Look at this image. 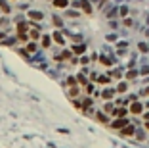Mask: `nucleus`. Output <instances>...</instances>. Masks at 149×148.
<instances>
[{
    "instance_id": "nucleus-37",
    "label": "nucleus",
    "mask_w": 149,
    "mask_h": 148,
    "mask_svg": "<svg viewBox=\"0 0 149 148\" xmlns=\"http://www.w3.org/2000/svg\"><path fill=\"white\" fill-rule=\"evenodd\" d=\"M54 23L58 25V27H61V25H63V21H61V19H59V18H54Z\"/></svg>"
},
{
    "instance_id": "nucleus-24",
    "label": "nucleus",
    "mask_w": 149,
    "mask_h": 148,
    "mask_svg": "<svg viewBox=\"0 0 149 148\" xmlns=\"http://www.w3.org/2000/svg\"><path fill=\"white\" fill-rule=\"evenodd\" d=\"M0 12H4L6 15H8L10 12H12V8H10V4H8V2H4V0H0Z\"/></svg>"
},
{
    "instance_id": "nucleus-8",
    "label": "nucleus",
    "mask_w": 149,
    "mask_h": 148,
    "mask_svg": "<svg viewBox=\"0 0 149 148\" xmlns=\"http://www.w3.org/2000/svg\"><path fill=\"white\" fill-rule=\"evenodd\" d=\"M115 108H117V104H115L113 100H109V102H103V108H101V110H103L105 114H107V116H111V117H113Z\"/></svg>"
},
{
    "instance_id": "nucleus-10",
    "label": "nucleus",
    "mask_w": 149,
    "mask_h": 148,
    "mask_svg": "<svg viewBox=\"0 0 149 148\" xmlns=\"http://www.w3.org/2000/svg\"><path fill=\"white\" fill-rule=\"evenodd\" d=\"M134 140H138V142H143V140H147V131L141 127V129H138L136 131V135H134Z\"/></svg>"
},
{
    "instance_id": "nucleus-30",
    "label": "nucleus",
    "mask_w": 149,
    "mask_h": 148,
    "mask_svg": "<svg viewBox=\"0 0 149 148\" xmlns=\"http://www.w3.org/2000/svg\"><path fill=\"white\" fill-rule=\"evenodd\" d=\"M29 18H33V19H42V12H29Z\"/></svg>"
},
{
    "instance_id": "nucleus-34",
    "label": "nucleus",
    "mask_w": 149,
    "mask_h": 148,
    "mask_svg": "<svg viewBox=\"0 0 149 148\" xmlns=\"http://www.w3.org/2000/svg\"><path fill=\"white\" fill-rule=\"evenodd\" d=\"M140 96H149V87H143L140 90Z\"/></svg>"
},
{
    "instance_id": "nucleus-4",
    "label": "nucleus",
    "mask_w": 149,
    "mask_h": 148,
    "mask_svg": "<svg viewBox=\"0 0 149 148\" xmlns=\"http://www.w3.org/2000/svg\"><path fill=\"white\" fill-rule=\"evenodd\" d=\"M92 119H96L98 123H101V125H109L113 117L107 116V114H105L103 110H96V114H94V117H92Z\"/></svg>"
},
{
    "instance_id": "nucleus-18",
    "label": "nucleus",
    "mask_w": 149,
    "mask_h": 148,
    "mask_svg": "<svg viewBox=\"0 0 149 148\" xmlns=\"http://www.w3.org/2000/svg\"><path fill=\"white\" fill-rule=\"evenodd\" d=\"M140 75V69H128L126 73H124V77H126V81H132V79H136Z\"/></svg>"
},
{
    "instance_id": "nucleus-9",
    "label": "nucleus",
    "mask_w": 149,
    "mask_h": 148,
    "mask_svg": "<svg viewBox=\"0 0 149 148\" xmlns=\"http://www.w3.org/2000/svg\"><path fill=\"white\" fill-rule=\"evenodd\" d=\"M107 75L111 79H122L124 77V71H122V67H113V69H109Z\"/></svg>"
},
{
    "instance_id": "nucleus-16",
    "label": "nucleus",
    "mask_w": 149,
    "mask_h": 148,
    "mask_svg": "<svg viewBox=\"0 0 149 148\" xmlns=\"http://www.w3.org/2000/svg\"><path fill=\"white\" fill-rule=\"evenodd\" d=\"M99 64L107 65V67H111V65L115 64V58H109V56H99Z\"/></svg>"
},
{
    "instance_id": "nucleus-5",
    "label": "nucleus",
    "mask_w": 149,
    "mask_h": 148,
    "mask_svg": "<svg viewBox=\"0 0 149 148\" xmlns=\"http://www.w3.org/2000/svg\"><path fill=\"white\" fill-rule=\"evenodd\" d=\"M136 131H138V129H136V125H134V123H130V125H126L124 129L119 131V135H121V137H124V139H134Z\"/></svg>"
},
{
    "instance_id": "nucleus-33",
    "label": "nucleus",
    "mask_w": 149,
    "mask_h": 148,
    "mask_svg": "<svg viewBox=\"0 0 149 148\" xmlns=\"http://www.w3.org/2000/svg\"><path fill=\"white\" fill-rule=\"evenodd\" d=\"M29 39H31V37H29V33H27V35H17V41L19 42H27Z\"/></svg>"
},
{
    "instance_id": "nucleus-2",
    "label": "nucleus",
    "mask_w": 149,
    "mask_h": 148,
    "mask_svg": "<svg viewBox=\"0 0 149 148\" xmlns=\"http://www.w3.org/2000/svg\"><path fill=\"white\" fill-rule=\"evenodd\" d=\"M128 110H130V114L132 116H136V117H140L141 114L145 112V106H143V102H140V100H136V102H132L130 106H128Z\"/></svg>"
},
{
    "instance_id": "nucleus-14",
    "label": "nucleus",
    "mask_w": 149,
    "mask_h": 148,
    "mask_svg": "<svg viewBox=\"0 0 149 148\" xmlns=\"http://www.w3.org/2000/svg\"><path fill=\"white\" fill-rule=\"evenodd\" d=\"M115 88H117V93H119V94H124V93H128L130 85H128V81H121V83H119Z\"/></svg>"
},
{
    "instance_id": "nucleus-22",
    "label": "nucleus",
    "mask_w": 149,
    "mask_h": 148,
    "mask_svg": "<svg viewBox=\"0 0 149 148\" xmlns=\"http://www.w3.org/2000/svg\"><path fill=\"white\" fill-rule=\"evenodd\" d=\"M80 6H82V12L84 14H92V6L88 0H80Z\"/></svg>"
},
{
    "instance_id": "nucleus-19",
    "label": "nucleus",
    "mask_w": 149,
    "mask_h": 148,
    "mask_svg": "<svg viewBox=\"0 0 149 148\" xmlns=\"http://www.w3.org/2000/svg\"><path fill=\"white\" fill-rule=\"evenodd\" d=\"M111 81H113V79L109 77V75H98V81H96V83L98 85H109Z\"/></svg>"
},
{
    "instance_id": "nucleus-23",
    "label": "nucleus",
    "mask_w": 149,
    "mask_h": 148,
    "mask_svg": "<svg viewBox=\"0 0 149 148\" xmlns=\"http://www.w3.org/2000/svg\"><path fill=\"white\" fill-rule=\"evenodd\" d=\"M128 14H130V8L128 6H121L119 8V18H128Z\"/></svg>"
},
{
    "instance_id": "nucleus-29",
    "label": "nucleus",
    "mask_w": 149,
    "mask_h": 148,
    "mask_svg": "<svg viewBox=\"0 0 149 148\" xmlns=\"http://www.w3.org/2000/svg\"><path fill=\"white\" fill-rule=\"evenodd\" d=\"M115 15H119V8H109V12H107V18L111 19V18H115Z\"/></svg>"
},
{
    "instance_id": "nucleus-11",
    "label": "nucleus",
    "mask_w": 149,
    "mask_h": 148,
    "mask_svg": "<svg viewBox=\"0 0 149 148\" xmlns=\"http://www.w3.org/2000/svg\"><path fill=\"white\" fill-rule=\"evenodd\" d=\"M82 93H84L86 96H94V94H96V85L90 81L88 85H84V87H82Z\"/></svg>"
},
{
    "instance_id": "nucleus-20",
    "label": "nucleus",
    "mask_w": 149,
    "mask_h": 148,
    "mask_svg": "<svg viewBox=\"0 0 149 148\" xmlns=\"http://www.w3.org/2000/svg\"><path fill=\"white\" fill-rule=\"evenodd\" d=\"M17 35H27L29 33V23H17Z\"/></svg>"
},
{
    "instance_id": "nucleus-3",
    "label": "nucleus",
    "mask_w": 149,
    "mask_h": 148,
    "mask_svg": "<svg viewBox=\"0 0 149 148\" xmlns=\"http://www.w3.org/2000/svg\"><path fill=\"white\" fill-rule=\"evenodd\" d=\"M65 94L69 96V100L78 98L82 94V87H80V85H71V87H65Z\"/></svg>"
},
{
    "instance_id": "nucleus-26",
    "label": "nucleus",
    "mask_w": 149,
    "mask_h": 148,
    "mask_svg": "<svg viewBox=\"0 0 149 148\" xmlns=\"http://www.w3.org/2000/svg\"><path fill=\"white\" fill-rule=\"evenodd\" d=\"M84 50H86L84 44H77V46L73 48V54H75V56H80V54H84Z\"/></svg>"
},
{
    "instance_id": "nucleus-6",
    "label": "nucleus",
    "mask_w": 149,
    "mask_h": 148,
    "mask_svg": "<svg viewBox=\"0 0 149 148\" xmlns=\"http://www.w3.org/2000/svg\"><path fill=\"white\" fill-rule=\"evenodd\" d=\"M117 88H111V87H107V88H103V90H101V94H99V96L103 98L105 102H109V100H115V96H117Z\"/></svg>"
},
{
    "instance_id": "nucleus-12",
    "label": "nucleus",
    "mask_w": 149,
    "mask_h": 148,
    "mask_svg": "<svg viewBox=\"0 0 149 148\" xmlns=\"http://www.w3.org/2000/svg\"><path fill=\"white\" fill-rule=\"evenodd\" d=\"M77 83L80 85V87H84V85L90 83V79H88V75H86L84 71H78V73H77Z\"/></svg>"
},
{
    "instance_id": "nucleus-27",
    "label": "nucleus",
    "mask_w": 149,
    "mask_h": 148,
    "mask_svg": "<svg viewBox=\"0 0 149 148\" xmlns=\"http://www.w3.org/2000/svg\"><path fill=\"white\" fill-rule=\"evenodd\" d=\"M54 6H55V8H67L69 0H54Z\"/></svg>"
},
{
    "instance_id": "nucleus-15",
    "label": "nucleus",
    "mask_w": 149,
    "mask_h": 148,
    "mask_svg": "<svg viewBox=\"0 0 149 148\" xmlns=\"http://www.w3.org/2000/svg\"><path fill=\"white\" fill-rule=\"evenodd\" d=\"M29 37H31V41H40V37H42V35H40V31H38V29H36V27H31V29H29Z\"/></svg>"
},
{
    "instance_id": "nucleus-38",
    "label": "nucleus",
    "mask_w": 149,
    "mask_h": 148,
    "mask_svg": "<svg viewBox=\"0 0 149 148\" xmlns=\"http://www.w3.org/2000/svg\"><path fill=\"white\" fill-rule=\"evenodd\" d=\"M143 129H145V131L149 133V121H143Z\"/></svg>"
},
{
    "instance_id": "nucleus-36",
    "label": "nucleus",
    "mask_w": 149,
    "mask_h": 148,
    "mask_svg": "<svg viewBox=\"0 0 149 148\" xmlns=\"http://www.w3.org/2000/svg\"><path fill=\"white\" fill-rule=\"evenodd\" d=\"M140 117H141V119H143V121H149V110H145V112H143V114H141Z\"/></svg>"
},
{
    "instance_id": "nucleus-21",
    "label": "nucleus",
    "mask_w": 149,
    "mask_h": 148,
    "mask_svg": "<svg viewBox=\"0 0 149 148\" xmlns=\"http://www.w3.org/2000/svg\"><path fill=\"white\" fill-rule=\"evenodd\" d=\"M138 50H140L141 54H147V52H149V42L140 41V42H138Z\"/></svg>"
},
{
    "instance_id": "nucleus-1",
    "label": "nucleus",
    "mask_w": 149,
    "mask_h": 148,
    "mask_svg": "<svg viewBox=\"0 0 149 148\" xmlns=\"http://www.w3.org/2000/svg\"><path fill=\"white\" fill-rule=\"evenodd\" d=\"M130 123H132L130 117H113V119H111V123H109L107 127L119 133L121 129H124V127H126V125H130Z\"/></svg>"
},
{
    "instance_id": "nucleus-32",
    "label": "nucleus",
    "mask_w": 149,
    "mask_h": 148,
    "mask_svg": "<svg viewBox=\"0 0 149 148\" xmlns=\"http://www.w3.org/2000/svg\"><path fill=\"white\" fill-rule=\"evenodd\" d=\"M10 25V21H8V18H2L0 19V29H6Z\"/></svg>"
},
{
    "instance_id": "nucleus-17",
    "label": "nucleus",
    "mask_w": 149,
    "mask_h": 148,
    "mask_svg": "<svg viewBox=\"0 0 149 148\" xmlns=\"http://www.w3.org/2000/svg\"><path fill=\"white\" fill-rule=\"evenodd\" d=\"M52 39H54V41L58 42V44H61V46H65V37H63V35H61V33H59V31H55L54 35H52Z\"/></svg>"
},
{
    "instance_id": "nucleus-25",
    "label": "nucleus",
    "mask_w": 149,
    "mask_h": 148,
    "mask_svg": "<svg viewBox=\"0 0 149 148\" xmlns=\"http://www.w3.org/2000/svg\"><path fill=\"white\" fill-rule=\"evenodd\" d=\"M40 44L44 48H50V44H52V41H50V35H42L40 37Z\"/></svg>"
},
{
    "instance_id": "nucleus-7",
    "label": "nucleus",
    "mask_w": 149,
    "mask_h": 148,
    "mask_svg": "<svg viewBox=\"0 0 149 148\" xmlns=\"http://www.w3.org/2000/svg\"><path fill=\"white\" fill-rule=\"evenodd\" d=\"M128 114H130L128 106H117L113 112V117H128Z\"/></svg>"
},
{
    "instance_id": "nucleus-28",
    "label": "nucleus",
    "mask_w": 149,
    "mask_h": 148,
    "mask_svg": "<svg viewBox=\"0 0 149 148\" xmlns=\"http://www.w3.org/2000/svg\"><path fill=\"white\" fill-rule=\"evenodd\" d=\"M122 25H124V27H134V19L132 18H122Z\"/></svg>"
},
{
    "instance_id": "nucleus-13",
    "label": "nucleus",
    "mask_w": 149,
    "mask_h": 148,
    "mask_svg": "<svg viewBox=\"0 0 149 148\" xmlns=\"http://www.w3.org/2000/svg\"><path fill=\"white\" fill-rule=\"evenodd\" d=\"M71 56H75V54L69 52V50H63V52H59V54H55V60L58 62H65V60H71Z\"/></svg>"
},
{
    "instance_id": "nucleus-35",
    "label": "nucleus",
    "mask_w": 149,
    "mask_h": 148,
    "mask_svg": "<svg viewBox=\"0 0 149 148\" xmlns=\"http://www.w3.org/2000/svg\"><path fill=\"white\" fill-rule=\"evenodd\" d=\"M140 75H149V65H143L140 69Z\"/></svg>"
},
{
    "instance_id": "nucleus-31",
    "label": "nucleus",
    "mask_w": 149,
    "mask_h": 148,
    "mask_svg": "<svg viewBox=\"0 0 149 148\" xmlns=\"http://www.w3.org/2000/svg\"><path fill=\"white\" fill-rule=\"evenodd\" d=\"M27 50H29V54L36 52V42H29V44H27Z\"/></svg>"
}]
</instances>
